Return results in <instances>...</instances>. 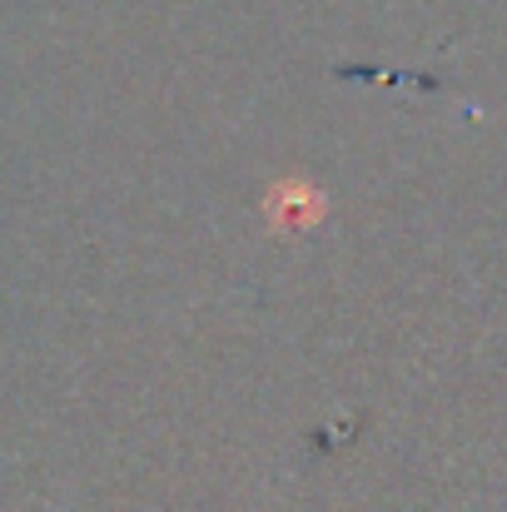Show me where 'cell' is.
<instances>
[{
	"instance_id": "1",
	"label": "cell",
	"mask_w": 507,
	"mask_h": 512,
	"mask_svg": "<svg viewBox=\"0 0 507 512\" xmlns=\"http://www.w3.org/2000/svg\"><path fill=\"white\" fill-rule=\"evenodd\" d=\"M324 214V199H319V189H309V184H284L274 199H269V219L274 224H289V229H304V224H314Z\"/></svg>"
}]
</instances>
